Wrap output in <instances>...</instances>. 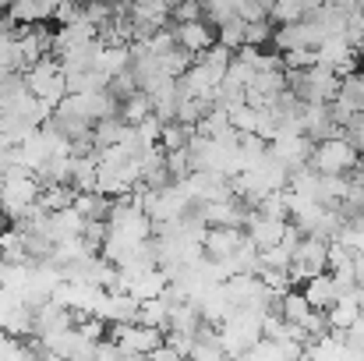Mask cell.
Listing matches in <instances>:
<instances>
[{"label": "cell", "mask_w": 364, "mask_h": 361, "mask_svg": "<svg viewBox=\"0 0 364 361\" xmlns=\"http://www.w3.org/2000/svg\"><path fill=\"white\" fill-rule=\"evenodd\" d=\"M318 174H347L361 163V152L358 145L347 138V135H333V138H322L315 142V152L308 159Z\"/></svg>", "instance_id": "6da1fadb"}, {"label": "cell", "mask_w": 364, "mask_h": 361, "mask_svg": "<svg viewBox=\"0 0 364 361\" xmlns=\"http://www.w3.org/2000/svg\"><path fill=\"white\" fill-rule=\"evenodd\" d=\"M39 192H43V181L36 174H18V177H7L0 184V209L7 213V220L21 216L28 206L39 202Z\"/></svg>", "instance_id": "7a4b0ae2"}, {"label": "cell", "mask_w": 364, "mask_h": 361, "mask_svg": "<svg viewBox=\"0 0 364 361\" xmlns=\"http://www.w3.org/2000/svg\"><path fill=\"white\" fill-rule=\"evenodd\" d=\"M163 326H145V323H114L110 326V337L127 351V358H138V355H149L152 347L163 344Z\"/></svg>", "instance_id": "3957f363"}, {"label": "cell", "mask_w": 364, "mask_h": 361, "mask_svg": "<svg viewBox=\"0 0 364 361\" xmlns=\"http://www.w3.org/2000/svg\"><path fill=\"white\" fill-rule=\"evenodd\" d=\"M329 32L315 21V18H301V21H287L272 32V46L276 50H297V46H318Z\"/></svg>", "instance_id": "277c9868"}, {"label": "cell", "mask_w": 364, "mask_h": 361, "mask_svg": "<svg viewBox=\"0 0 364 361\" xmlns=\"http://www.w3.org/2000/svg\"><path fill=\"white\" fill-rule=\"evenodd\" d=\"M269 152H272L276 159H283V163L294 170V167H301V163L311 159L315 138L304 135V131H276V138L269 142Z\"/></svg>", "instance_id": "5b68a950"}, {"label": "cell", "mask_w": 364, "mask_h": 361, "mask_svg": "<svg viewBox=\"0 0 364 361\" xmlns=\"http://www.w3.org/2000/svg\"><path fill=\"white\" fill-rule=\"evenodd\" d=\"M170 21H173V18H170ZM173 32H177V43L188 46L191 53H205V50L216 43V25H213L209 18H198V21H177Z\"/></svg>", "instance_id": "8992f818"}, {"label": "cell", "mask_w": 364, "mask_h": 361, "mask_svg": "<svg viewBox=\"0 0 364 361\" xmlns=\"http://www.w3.org/2000/svg\"><path fill=\"white\" fill-rule=\"evenodd\" d=\"M301 120H304V131L315 138V142H322V138H333V135H343L347 127H340L333 114H329V103H308L304 100V107H301Z\"/></svg>", "instance_id": "52a82bcc"}, {"label": "cell", "mask_w": 364, "mask_h": 361, "mask_svg": "<svg viewBox=\"0 0 364 361\" xmlns=\"http://www.w3.org/2000/svg\"><path fill=\"white\" fill-rule=\"evenodd\" d=\"M287 224H290V220H276V216H265V213L251 209V216H247V224H244V234L255 241L258 248H269V244H279V241H283Z\"/></svg>", "instance_id": "ba28073f"}, {"label": "cell", "mask_w": 364, "mask_h": 361, "mask_svg": "<svg viewBox=\"0 0 364 361\" xmlns=\"http://www.w3.org/2000/svg\"><path fill=\"white\" fill-rule=\"evenodd\" d=\"M96 36H100V25L89 21L85 14L75 18V21H64V25H57V46H53V53L71 50V46H82V43H92Z\"/></svg>", "instance_id": "9c48e42d"}, {"label": "cell", "mask_w": 364, "mask_h": 361, "mask_svg": "<svg viewBox=\"0 0 364 361\" xmlns=\"http://www.w3.org/2000/svg\"><path fill=\"white\" fill-rule=\"evenodd\" d=\"M57 0H14L4 14H11L18 25H39V21H53Z\"/></svg>", "instance_id": "30bf717a"}, {"label": "cell", "mask_w": 364, "mask_h": 361, "mask_svg": "<svg viewBox=\"0 0 364 361\" xmlns=\"http://www.w3.org/2000/svg\"><path fill=\"white\" fill-rule=\"evenodd\" d=\"M244 238V227H209L205 231V255L209 258H230Z\"/></svg>", "instance_id": "8fae6325"}, {"label": "cell", "mask_w": 364, "mask_h": 361, "mask_svg": "<svg viewBox=\"0 0 364 361\" xmlns=\"http://www.w3.org/2000/svg\"><path fill=\"white\" fill-rule=\"evenodd\" d=\"M361 301H358V294H343V298H336L329 308H326V315H329V330H340V333H347L358 319H361Z\"/></svg>", "instance_id": "7c38bea8"}, {"label": "cell", "mask_w": 364, "mask_h": 361, "mask_svg": "<svg viewBox=\"0 0 364 361\" xmlns=\"http://www.w3.org/2000/svg\"><path fill=\"white\" fill-rule=\"evenodd\" d=\"M92 68L114 78L117 71L131 68V46H127V43H121V46H107V43H100V50H96V57H92Z\"/></svg>", "instance_id": "4fadbf2b"}, {"label": "cell", "mask_w": 364, "mask_h": 361, "mask_svg": "<svg viewBox=\"0 0 364 361\" xmlns=\"http://www.w3.org/2000/svg\"><path fill=\"white\" fill-rule=\"evenodd\" d=\"M82 227H85V216H82L75 206H68V209L50 213V227H46V234H50L53 241H64V238L82 234Z\"/></svg>", "instance_id": "5bb4252c"}, {"label": "cell", "mask_w": 364, "mask_h": 361, "mask_svg": "<svg viewBox=\"0 0 364 361\" xmlns=\"http://www.w3.org/2000/svg\"><path fill=\"white\" fill-rule=\"evenodd\" d=\"M304 294H308V301L315 305V308H329L340 294H336V283H333V273L326 269V273H318V276H311V280H304V287H301Z\"/></svg>", "instance_id": "9a60e30c"}, {"label": "cell", "mask_w": 364, "mask_h": 361, "mask_svg": "<svg viewBox=\"0 0 364 361\" xmlns=\"http://www.w3.org/2000/svg\"><path fill=\"white\" fill-rule=\"evenodd\" d=\"M75 209L85 216V220H107L110 216V209H114V199L110 195H103V192H78V199H75Z\"/></svg>", "instance_id": "2e32d148"}, {"label": "cell", "mask_w": 364, "mask_h": 361, "mask_svg": "<svg viewBox=\"0 0 364 361\" xmlns=\"http://www.w3.org/2000/svg\"><path fill=\"white\" fill-rule=\"evenodd\" d=\"M100 181V152L92 156H75V167H71V184L78 192H92Z\"/></svg>", "instance_id": "e0dca14e"}, {"label": "cell", "mask_w": 364, "mask_h": 361, "mask_svg": "<svg viewBox=\"0 0 364 361\" xmlns=\"http://www.w3.org/2000/svg\"><path fill=\"white\" fill-rule=\"evenodd\" d=\"M71 167H75V156H50L46 163L36 167V177L43 184H71Z\"/></svg>", "instance_id": "ac0fdd59"}, {"label": "cell", "mask_w": 364, "mask_h": 361, "mask_svg": "<svg viewBox=\"0 0 364 361\" xmlns=\"http://www.w3.org/2000/svg\"><path fill=\"white\" fill-rule=\"evenodd\" d=\"M75 199H78V188L75 184H60V181L57 184H43V192H39V206L50 209V213L75 206Z\"/></svg>", "instance_id": "d6986e66"}, {"label": "cell", "mask_w": 364, "mask_h": 361, "mask_svg": "<svg viewBox=\"0 0 364 361\" xmlns=\"http://www.w3.org/2000/svg\"><path fill=\"white\" fill-rule=\"evenodd\" d=\"M149 114H152V96H149L145 89H134L131 96L121 100V117L127 120V124H141Z\"/></svg>", "instance_id": "ffe728a7"}, {"label": "cell", "mask_w": 364, "mask_h": 361, "mask_svg": "<svg viewBox=\"0 0 364 361\" xmlns=\"http://www.w3.org/2000/svg\"><path fill=\"white\" fill-rule=\"evenodd\" d=\"M138 323H145V326H170V305H166V298L159 294V298H145L141 301V308H138Z\"/></svg>", "instance_id": "44dd1931"}, {"label": "cell", "mask_w": 364, "mask_h": 361, "mask_svg": "<svg viewBox=\"0 0 364 361\" xmlns=\"http://www.w3.org/2000/svg\"><path fill=\"white\" fill-rule=\"evenodd\" d=\"M209 110H213V100H205V96H188V100H181V103H177V120H181V124L198 127V120L205 117Z\"/></svg>", "instance_id": "7402d4cb"}, {"label": "cell", "mask_w": 364, "mask_h": 361, "mask_svg": "<svg viewBox=\"0 0 364 361\" xmlns=\"http://www.w3.org/2000/svg\"><path fill=\"white\" fill-rule=\"evenodd\" d=\"M191 124H181V120H166L163 124V135H159V145L170 152V149H188V142H191Z\"/></svg>", "instance_id": "603a6c76"}, {"label": "cell", "mask_w": 364, "mask_h": 361, "mask_svg": "<svg viewBox=\"0 0 364 361\" xmlns=\"http://www.w3.org/2000/svg\"><path fill=\"white\" fill-rule=\"evenodd\" d=\"M311 308H315V305L308 301L304 291H294V287H290V291L283 294V315H287L290 323H304V319L311 315Z\"/></svg>", "instance_id": "cb8c5ba5"}, {"label": "cell", "mask_w": 364, "mask_h": 361, "mask_svg": "<svg viewBox=\"0 0 364 361\" xmlns=\"http://www.w3.org/2000/svg\"><path fill=\"white\" fill-rule=\"evenodd\" d=\"M301 18H304L301 0H269V21L287 25V21H301Z\"/></svg>", "instance_id": "d4e9b609"}, {"label": "cell", "mask_w": 364, "mask_h": 361, "mask_svg": "<svg viewBox=\"0 0 364 361\" xmlns=\"http://www.w3.org/2000/svg\"><path fill=\"white\" fill-rule=\"evenodd\" d=\"M244 32H247V18H241V14H234L230 21L216 25V39H220V43H227L230 50H237V46L244 43Z\"/></svg>", "instance_id": "484cf974"}, {"label": "cell", "mask_w": 364, "mask_h": 361, "mask_svg": "<svg viewBox=\"0 0 364 361\" xmlns=\"http://www.w3.org/2000/svg\"><path fill=\"white\" fill-rule=\"evenodd\" d=\"M290 262H294V244L279 241V244L262 248V266H269V269H290Z\"/></svg>", "instance_id": "4316f807"}, {"label": "cell", "mask_w": 364, "mask_h": 361, "mask_svg": "<svg viewBox=\"0 0 364 361\" xmlns=\"http://www.w3.org/2000/svg\"><path fill=\"white\" fill-rule=\"evenodd\" d=\"M198 61H205V64H209L213 71L227 75V68H230V61H234V50H230L227 43H220V39H216V43H213V46H209L205 53H198Z\"/></svg>", "instance_id": "83f0119b"}, {"label": "cell", "mask_w": 364, "mask_h": 361, "mask_svg": "<svg viewBox=\"0 0 364 361\" xmlns=\"http://www.w3.org/2000/svg\"><path fill=\"white\" fill-rule=\"evenodd\" d=\"M230 120H234V127L237 131H258V120H262V110L258 107H251L247 100L244 103H237V107H230Z\"/></svg>", "instance_id": "f1b7e54d"}, {"label": "cell", "mask_w": 364, "mask_h": 361, "mask_svg": "<svg viewBox=\"0 0 364 361\" xmlns=\"http://www.w3.org/2000/svg\"><path fill=\"white\" fill-rule=\"evenodd\" d=\"M166 170L173 174V181L188 177L195 170V159H191V149H170L166 152Z\"/></svg>", "instance_id": "f546056e"}, {"label": "cell", "mask_w": 364, "mask_h": 361, "mask_svg": "<svg viewBox=\"0 0 364 361\" xmlns=\"http://www.w3.org/2000/svg\"><path fill=\"white\" fill-rule=\"evenodd\" d=\"M272 21L269 18H258V21H247V32H244V43H255V46H272Z\"/></svg>", "instance_id": "4dcf8cb0"}, {"label": "cell", "mask_w": 364, "mask_h": 361, "mask_svg": "<svg viewBox=\"0 0 364 361\" xmlns=\"http://www.w3.org/2000/svg\"><path fill=\"white\" fill-rule=\"evenodd\" d=\"M149 53H166V50H173L177 46V32H173V21H166L163 28H156L149 39Z\"/></svg>", "instance_id": "1f68e13d"}, {"label": "cell", "mask_w": 364, "mask_h": 361, "mask_svg": "<svg viewBox=\"0 0 364 361\" xmlns=\"http://www.w3.org/2000/svg\"><path fill=\"white\" fill-rule=\"evenodd\" d=\"M163 124H166V120H159L156 114H149L141 124H134V127H138V145H141V149L156 145V142H159V135H163Z\"/></svg>", "instance_id": "d6a6232c"}, {"label": "cell", "mask_w": 364, "mask_h": 361, "mask_svg": "<svg viewBox=\"0 0 364 361\" xmlns=\"http://www.w3.org/2000/svg\"><path fill=\"white\" fill-rule=\"evenodd\" d=\"M237 14V0H205V18L213 25H223Z\"/></svg>", "instance_id": "836d02e7"}, {"label": "cell", "mask_w": 364, "mask_h": 361, "mask_svg": "<svg viewBox=\"0 0 364 361\" xmlns=\"http://www.w3.org/2000/svg\"><path fill=\"white\" fill-rule=\"evenodd\" d=\"M107 234H110V220H85V227H82V238H85V244H89L92 251L103 248Z\"/></svg>", "instance_id": "e575fe53"}, {"label": "cell", "mask_w": 364, "mask_h": 361, "mask_svg": "<svg viewBox=\"0 0 364 361\" xmlns=\"http://www.w3.org/2000/svg\"><path fill=\"white\" fill-rule=\"evenodd\" d=\"M173 21H198L205 18V0H181L173 11H170Z\"/></svg>", "instance_id": "d590c367"}, {"label": "cell", "mask_w": 364, "mask_h": 361, "mask_svg": "<svg viewBox=\"0 0 364 361\" xmlns=\"http://www.w3.org/2000/svg\"><path fill=\"white\" fill-rule=\"evenodd\" d=\"M117 100H124V96H131L134 89H138V82H134V71L131 68H124V71H117L114 78H110V85H107Z\"/></svg>", "instance_id": "8d00e7d4"}, {"label": "cell", "mask_w": 364, "mask_h": 361, "mask_svg": "<svg viewBox=\"0 0 364 361\" xmlns=\"http://www.w3.org/2000/svg\"><path fill=\"white\" fill-rule=\"evenodd\" d=\"M237 14L247 18V21L269 18V0H237Z\"/></svg>", "instance_id": "74e56055"}, {"label": "cell", "mask_w": 364, "mask_h": 361, "mask_svg": "<svg viewBox=\"0 0 364 361\" xmlns=\"http://www.w3.org/2000/svg\"><path fill=\"white\" fill-rule=\"evenodd\" d=\"M227 78H230V82H237V85H244V89H247V82L255 78V68H251L247 61H241V57H234V61H230V68H227Z\"/></svg>", "instance_id": "f35d334b"}, {"label": "cell", "mask_w": 364, "mask_h": 361, "mask_svg": "<svg viewBox=\"0 0 364 361\" xmlns=\"http://www.w3.org/2000/svg\"><path fill=\"white\" fill-rule=\"evenodd\" d=\"M11 4H14V0H0V14H4V11H7Z\"/></svg>", "instance_id": "ab89813d"}, {"label": "cell", "mask_w": 364, "mask_h": 361, "mask_svg": "<svg viewBox=\"0 0 364 361\" xmlns=\"http://www.w3.org/2000/svg\"><path fill=\"white\" fill-rule=\"evenodd\" d=\"M361 7H364V0H361Z\"/></svg>", "instance_id": "60d3db41"}]
</instances>
